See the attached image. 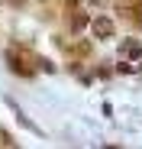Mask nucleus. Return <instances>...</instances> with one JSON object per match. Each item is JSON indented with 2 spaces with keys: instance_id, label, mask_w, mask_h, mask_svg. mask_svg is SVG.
<instances>
[{
  "instance_id": "f257e3e1",
  "label": "nucleus",
  "mask_w": 142,
  "mask_h": 149,
  "mask_svg": "<svg viewBox=\"0 0 142 149\" xmlns=\"http://www.w3.org/2000/svg\"><path fill=\"white\" fill-rule=\"evenodd\" d=\"M113 29H116V26H113L110 16H94V19H90V33L97 36V39H110Z\"/></svg>"
},
{
  "instance_id": "20e7f679",
  "label": "nucleus",
  "mask_w": 142,
  "mask_h": 149,
  "mask_svg": "<svg viewBox=\"0 0 142 149\" xmlns=\"http://www.w3.org/2000/svg\"><path fill=\"white\" fill-rule=\"evenodd\" d=\"M87 3H100V0H87Z\"/></svg>"
},
{
  "instance_id": "f03ea898",
  "label": "nucleus",
  "mask_w": 142,
  "mask_h": 149,
  "mask_svg": "<svg viewBox=\"0 0 142 149\" xmlns=\"http://www.w3.org/2000/svg\"><path fill=\"white\" fill-rule=\"evenodd\" d=\"M87 23H90V19H87V13H78L74 19H71V29H74V33H81V29L87 26Z\"/></svg>"
},
{
  "instance_id": "7ed1b4c3",
  "label": "nucleus",
  "mask_w": 142,
  "mask_h": 149,
  "mask_svg": "<svg viewBox=\"0 0 142 149\" xmlns=\"http://www.w3.org/2000/svg\"><path fill=\"white\" fill-rule=\"evenodd\" d=\"M132 19H136V26H142V7H139L136 13H132Z\"/></svg>"
}]
</instances>
